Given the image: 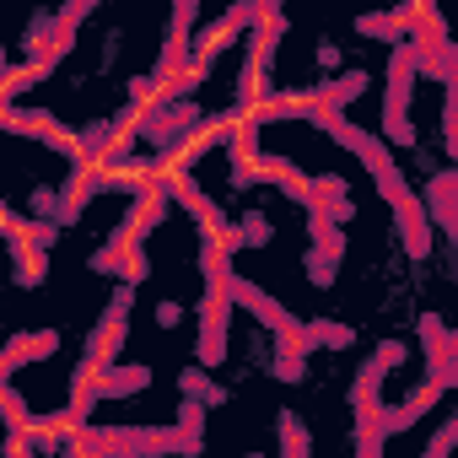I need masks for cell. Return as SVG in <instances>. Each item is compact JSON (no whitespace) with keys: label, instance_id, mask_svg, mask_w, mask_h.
Returning <instances> with one entry per match:
<instances>
[{"label":"cell","instance_id":"cell-22","mask_svg":"<svg viewBox=\"0 0 458 458\" xmlns=\"http://www.w3.org/2000/svg\"><path fill=\"white\" fill-rule=\"evenodd\" d=\"M28 238H33L38 254H49V249L60 243V221H38V216H33V221H28Z\"/></svg>","mask_w":458,"mask_h":458},{"label":"cell","instance_id":"cell-14","mask_svg":"<svg viewBox=\"0 0 458 458\" xmlns=\"http://www.w3.org/2000/svg\"><path fill=\"white\" fill-rule=\"evenodd\" d=\"M308 233H313V249H324L329 259H345V226H335L329 216H308Z\"/></svg>","mask_w":458,"mask_h":458},{"label":"cell","instance_id":"cell-13","mask_svg":"<svg viewBox=\"0 0 458 458\" xmlns=\"http://www.w3.org/2000/svg\"><path fill=\"white\" fill-rule=\"evenodd\" d=\"M415 335H420V345H426V356H431V372H437V367L447 361V324H442L437 313H420Z\"/></svg>","mask_w":458,"mask_h":458},{"label":"cell","instance_id":"cell-17","mask_svg":"<svg viewBox=\"0 0 458 458\" xmlns=\"http://www.w3.org/2000/svg\"><path fill=\"white\" fill-rule=\"evenodd\" d=\"M0 404H6V437H28V431H33L28 404H22V394H17L12 383H0Z\"/></svg>","mask_w":458,"mask_h":458},{"label":"cell","instance_id":"cell-24","mask_svg":"<svg viewBox=\"0 0 458 458\" xmlns=\"http://www.w3.org/2000/svg\"><path fill=\"white\" fill-rule=\"evenodd\" d=\"M157 324H162V329H178V324H183V302H173V297L157 302Z\"/></svg>","mask_w":458,"mask_h":458},{"label":"cell","instance_id":"cell-18","mask_svg":"<svg viewBox=\"0 0 458 458\" xmlns=\"http://www.w3.org/2000/svg\"><path fill=\"white\" fill-rule=\"evenodd\" d=\"M302 270H308V281H313V286H318V292H329V286H335V281H340V259H329V254H324V249H313V254H308V259H302Z\"/></svg>","mask_w":458,"mask_h":458},{"label":"cell","instance_id":"cell-27","mask_svg":"<svg viewBox=\"0 0 458 458\" xmlns=\"http://www.w3.org/2000/svg\"><path fill=\"white\" fill-rule=\"evenodd\" d=\"M356 458H383V442H356Z\"/></svg>","mask_w":458,"mask_h":458},{"label":"cell","instance_id":"cell-23","mask_svg":"<svg viewBox=\"0 0 458 458\" xmlns=\"http://www.w3.org/2000/svg\"><path fill=\"white\" fill-rule=\"evenodd\" d=\"M372 361H377V367H383V372H394V367H404V361H410V345H399V340H383V345H377V356H372Z\"/></svg>","mask_w":458,"mask_h":458},{"label":"cell","instance_id":"cell-2","mask_svg":"<svg viewBox=\"0 0 458 458\" xmlns=\"http://www.w3.org/2000/svg\"><path fill=\"white\" fill-rule=\"evenodd\" d=\"M130 308H135V286H114V297H108V308H103V318L92 329V345H87V356L76 367V383L98 388V377L114 367V356H119V345L130 335Z\"/></svg>","mask_w":458,"mask_h":458},{"label":"cell","instance_id":"cell-11","mask_svg":"<svg viewBox=\"0 0 458 458\" xmlns=\"http://www.w3.org/2000/svg\"><path fill=\"white\" fill-rule=\"evenodd\" d=\"M367 87H372V76H367V71H345V76H335V81L313 87V98H318L324 108H340V114H345V103H356Z\"/></svg>","mask_w":458,"mask_h":458},{"label":"cell","instance_id":"cell-8","mask_svg":"<svg viewBox=\"0 0 458 458\" xmlns=\"http://www.w3.org/2000/svg\"><path fill=\"white\" fill-rule=\"evenodd\" d=\"M442 394H447V388H442L437 377H426V383H420V388H415L404 404H394V410L383 415V437H394V431H410V426H415V420H420L431 404H442Z\"/></svg>","mask_w":458,"mask_h":458},{"label":"cell","instance_id":"cell-1","mask_svg":"<svg viewBox=\"0 0 458 458\" xmlns=\"http://www.w3.org/2000/svg\"><path fill=\"white\" fill-rule=\"evenodd\" d=\"M226 318H233V249L205 238V302H199V340H194V367H221L226 361Z\"/></svg>","mask_w":458,"mask_h":458},{"label":"cell","instance_id":"cell-21","mask_svg":"<svg viewBox=\"0 0 458 458\" xmlns=\"http://www.w3.org/2000/svg\"><path fill=\"white\" fill-rule=\"evenodd\" d=\"M453 447H458V415H453L442 431H431V442H426L420 458H453Z\"/></svg>","mask_w":458,"mask_h":458},{"label":"cell","instance_id":"cell-5","mask_svg":"<svg viewBox=\"0 0 458 458\" xmlns=\"http://www.w3.org/2000/svg\"><path fill=\"white\" fill-rule=\"evenodd\" d=\"M0 233H6V243H12V276H17V286L28 292V286H38L44 281V254L33 249V238H28V216H17L12 205L0 210Z\"/></svg>","mask_w":458,"mask_h":458},{"label":"cell","instance_id":"cell-25","mask_svg":"<svg viewBox=\"0 0 458 458\" xmlns=\"http://www.w3.org/2000/svg\"><path fill=\"white\" fill-rule=\"evenodd\" d=\"M318 65L324 71H340V44H318Z\"/></svg>","mask_w":458,"mask_h":458},{"label":"cell","instance_id":"cell-4","mask_svg":"<svg viewBox=\"0 0 458 458\" xmlns=\"http://www.w3.org/2000/svg\"><path fill=\"white\" fill-rule=\"evenodd\" d=\"M383 367L377 361H367L361 372H356V383H351V404H356V442H383V415H388V404H383Z\"/></svg>","mask_w":458,"mask_h":458},{"label":"cell","instance_id":"cell-19","mask_svg":"<svg viewBox=\"0 0 458 458\" xmlns=\"http://www.w3.org/2000/svg\"><path fill=\"white\" fill-rule=\"evenodd\" d=\"M442 130H447V157L458 167V71L447 76V103H442Z\"/></svg>","mask_w":458,"mask_h":458},{"label":"cell","instance_id":"cell-29","mask_svg":"<svg viewBox=\"0 0 458 458\" xmlns=\"http://www.w3.org/2000/svg\"><path fill=\"white\" fill-rule=\"evenodd\" d=\"M151 458H157V453H151Z\"/></svg>","mask_w":458,"mask_h":458},{"label":"cell","instance_id":"cell-9","mask_svg":"<svg viewBox=\"0 0 458 458\" xmlns=\"http://www.w3.org/2000/svg\"><path fill=\"white\" fill-rule=\"evenodd\" d=\"M356 345V329L351 324H335V318H313V324H302V335H297V351L308 356V351H351Z\"/></svg>","mask_w":458,"mask_h":458},{"label":"cell","instance_id":"cell-7","mask_svg":"<svg viewBox=\"0 0 458 458\" xmlns=\"http://www.w3.org/2000/svg\"><path fill=\"white\" fill-rule=\"evenodd\" d=\"M308 216H329L335 226H345L356 216V199H351V183L340 173H324L313 178V199H308Z\"/></svg>","mask_w":458,"mask_h":458},{"label":"cell","instance_id":"cell-16","mask_svg":"<svg viewBox=\"0 0 458 458\" xmlns=\"http://www.w3.org/2000/svg\"><path fill=\"white\" fill-rule=\"evenodd\" d=\"M270 372H276L281 383H302V377H308V356L292 351L286 340H276V361H270Z\"/></svg>","mask_w":458,"mask_h":458},{"label":"cell","instance_id":"cell-15","mask_svg":"<svg viewBox=\"0 0 458 458\" xmlns=\"http://www.w3.org/2000/svg\"><path fill=\"white\" fill-rule=\"evenodd\" d=\"M276 238V221L265 216V210H249V216H238V243L243 249H265Z\"/></svg>","mask_w":458,"mask_h":458},{"label":"cell","instance_id":"cell-20","mask_svg":"<svg viewBox=\"0 0 458 458\" xmlns=\"http://www.w3.org/2000/svg\"><path fill=\"white\" fill-rule=\"evenodd\" d=\"M183 437H194V442H205V404L199 399H178V420H173Z\"/></svg>","mask_w":458,"mask_h":458},{"label":"cell","instance_id":"cell-26","mask_svg":"<svg viewBox=\"0 0 458 458\" xmlns=\"http://www.w3.org/2000/svg\"><path fill=\"white\" fill-rule=\"evenodd\" d=\"M431 377H437V383H442V388H458V356H453V361H447V367H437V372H431Z\"/></svg>","mask_w":458,"mask_h":458},{"label":"cell","instance_id":"cell-10","mask_svg":"<svg viewBox=\"0 0 458 458\" xmlns=\"http://www.w3.org/2000/svg\"><path fill=\"white\" fill-rule=\"evenodd\" d=\"M151 388V367L146 361H130V367H108L98 377V394L103 399H130V394H146Z\"/></svg>","mask_w":458,"mask_h":458},{"label":"cell","instance_id":"cell-28","mask_svg":"<svg viewBox=\"0 0 458 458\" xmlns=\"http://www.w3.org/2000/svg\"><path fill=\"white\" fill-rule=\"evenodd\" d=\"M453 356H458V329H447V361H453ZM447 361H442V367H447Z\"/></svg>","mask_w":458,"mask_h":458},{"label":"cell","instance_id":"cell-6","mask_svg":"<svg viewBox=\"0 0 458 458\" xmlns=\"http://www.w3.org/2000/svg\"><path fill=\"white\" fill-rule=\"evenodd\" d=\"M55 351H60V329H38V335H17V340H12L6 351H0V377H6V383H12V377H17V372L28 367V361H49Z\"/></svg>","mask_w":458,"mask_h":458},{"label":"cell","instance_id":"cell-3","mask_svg":"<svg viewBox=\"0 0 458 458\" xmlns=\"http://www.w3.org/2000/svg\"><path fill=\"white\" fill-rule=\"evenodd\" d=\"M194 22H199V6H194V0H178V6H173V22H167L162 60H157V71H151L157 92L189 76V65H194V38H189V33H194Z\"/></svg>","mask_w":458,"mask_h":458},{"label":"cell","instance_id":"cell-12","mask_svg":"<svg viewBox=\"0 0 458 458\" xmlns=\"http://www.w3.org/2000/svg\"><path fill=\"white\" fill-rule=\"evenodd\" d=\"M178 388H183V399H199L205 410H221L226 399H233V394H226L205 367H183V372H178Z\"/></svg>","mask_w":458,"mask_h":458}]
</instances>
